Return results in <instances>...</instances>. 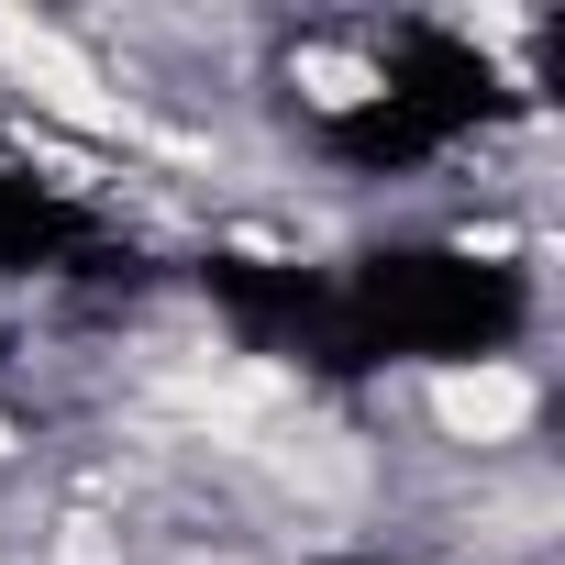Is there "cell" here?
Returning <instances> with one entry per match:
<instances>
[{"instance_id":"cell-1","label":"cell","mask_w":565,"mask_h":565,"mask_svg":"<svg viewBox=\"0 0 565 565\" xmlns=\"http://www.w3.org/2000/svg\"><path fill=\"white\" fill-rule=\"evenodd\" d=\"M532 322V277L499 255H455V244H388L355 255L344 277H311L289 355L311 366H477L499 344H521Z\"/></svg>"},{"instance_id":"cell-2","label":"cell","mask_w":565,"mask_h":565,"mask_svg":"<svg viewBox=\"0 0 565 565\" xmlns=\"http://www.w3.org/2000/svg\"><path fill=\"white\" fill-rule=\"evenodd\" d=\"M499 111H510V89H499V67H488L466 34L399 23V34H388V78H377L366 100L322 111V145H333L355 178H411V167H433L444 145H466V134L499 122Z\"/></svg>"},{"instance_id":"cell-3","label":"cell","mask_w":565,"mask_h":565,"mask_svg":"<svg viewBox=\"0 0 565 565\" xmlns=\"http://www.w3.org/2000/svg\"><path fill=\"white\" fill-rule=\"evenodd\" d=\"M100 244V222L56 189V178H23V167H0V266L34 277V266H78Z\"/></svg>"}]
</instances>
